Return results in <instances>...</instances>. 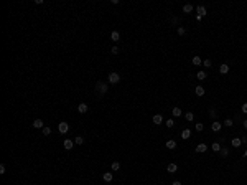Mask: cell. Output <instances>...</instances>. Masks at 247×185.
<instances>
[{
  "label": "cell",
  "instance_id": "f1b7e54d",
  "mask_svg": "<svg viewBox=\"0 0 247 185\" xmlns=\"http://www.w3.org/2000/svg\"><path fill=\"white\" fill-rule=\"evenodd\" d=\"M232 124H234V121H232V119H229V118H227V119H224V126H227V127H232Z\"/></svg>",
  "mask_w": 247,
  "mask_h": 185
},
{
  "label": "cell",
  "instance_id": "4dcf8cb0",
  "mask_svg": "<svg viewBox=\"0 0 247 185\" xmlns=\"http://www.w3.org/2000/svg\"><path fill=\"white\" fill-rule=\"evenodd\" d=\"M165 124H166V127H173V126H175V121H173V119H166Z\"/></svg>",
  "mask_w": 247,
  "mask_h": 185
},
{
  "label": "cell",
  "instance_id": "2e32d148",
  "mask_svg": "<svg viewBox=\"0 0 247 185\" xmlns=\"http://www.w3.org/2000/svg\"><path fill=\"white\" fill-rule=\"evenodd\" d=\"M221 147H222L221 142H213V144H211V149H213L214 152H221Z\"/></svg>",
  "mask_w": 247,
  "mask_h": 185
},
{
  "label": "cell",
  "instance_id": "7402d4cb",
  "mask_svg": "<svg viewBox=\"0 0 247 185\" xmlns=\"http://www.w3.org/2000/svg\"><path fill=\"white\" fill-rule=\"evenodd\" d=\"M110 169H112L114 172L120 170V162H117V160H115V162H112V164H110Z\"/></svg>",
  "mask_w": 247,
  "mask_h": 185
},
{
  "label": "cell",
  "instance_id": "5bb4252c",
  "mask_svg": "<svg viewBox=\"0 0 247 185\" xmlns=\"http://www.w3.org/2000/svg\"><path fill=\"white\" fill-rule=\"evenodd\" d=\"M211 129H213L214 132H219V131H221V122H219V121H214L213 124H211Z\"/></svg>",
  "mask_w": 247,
  "mask_h": 185
},
{
  "label": "cell",
  "instance_id": "ab89813d",
  "mask_svg": "<svg viewBox=\"0 0 247 185\" xmlns=\"http://www.w3.org/2000/svg\"><path fill=\"white\" fill-rule=\"evenodd\" d=\"M244 157H245V159H247V150H245V154H244Z\"/></svg>",
  "mask_w": 247,
  "mask_h": 185
},
{
  "label": "cell",
  "instance_id": "52a82bcc",
  "mask_svg": "<svg viewBox=\"0 0 247 185\" xmlns=\"http://www.w3.org/2000/svg\"><path fill=\"white\" fill-rule=\"evenodd\" d=\"M78 111H79V113H81V114H86V113H88V111H89V106H88V104H86V103H81V104H79V106H78Z\"/></svg>",
  "mask_w": 247,
  "mask_h": 185
},
{
  "label": "cell",
  "instance_id": "e0dca14e",
  "mask_svg": "<svg viewBox=\"0 0 247 185\" xmlns=\"http://www.w3.org/2000/svg\"><path fill=\"white\" fill-rule=\"evenodd\" d=\"M110 38H112V40H114V41L117 43V41L120 40V33H119V32H115V30H114V32L110 33Z\"/></svg>",
  "mask_w": 247,
  "mask_h": 185
},
{
  "label": "cell",
  "instance_id": "cb8c5ba5",
  "mask_svg": "<svg viewBox=\"0 0 247 185\" xmlns=\"http://www.w3.org/2000/svg\"><path fill=\"white\" fill-rule=\"evenodd\" d=\"M231 144H232L234 147H240V144H242V140H240L239 137H234V139H232V142H231Z\"/></svg>",
  "mask_w": 247,
  "mask_h": 185
},
{
  "label": "cell",
  "instance_id": "e575fe53",
  "mask_svg": "<svg viewBox=\"0 0 247 185\" xmlns=\"http://www.w3.org/2000/svg\"><path fill=\"white\" fill-rule=\"evenodd\" d=\"M5 170H7V169H5V165H3V164H0V175H3V174H5Z\"/></svg>",
  "mask_w": 247,
  "mask_h": 185
},
{
  "label": "cell",
  "instance_id": "8d00e7d4",
  "mask_svg": "<svg viewBox=\"0 0 247 185\" xmlns=\"http://www.w3.org/2000/svg\"><path fill=\"white\" fill-rule=\"evenodd\" d=\"M242 113H244V114H247V103H244V104H242Z\"/></svg>",
  "mask_w": 247,
  "mask_h": 185
},
{
  "label": "cell",
  "instance_id": "30bf717a",
  "mask_svg": "<svg viewBox=\"0 0 247 185\" xmlns=\"http://www.w3.org/2000/svg\"><path fill=\"white\" fill-rule=\"evenodd\" d=\"M194 94H196L198 98L204 96V88H203V86H196V88H194Z\"/></svg>",
  "mask_w": 247,
  "mask_h": 185
},
{
  "label": "cell",
  "instance_id": "f546056e",
  "mask_svg": "<svg viewBox=\"0 0 247 185\" xmlns=\"http://www.w3.org/2000/svg\"><path fill=\"white\" fill-rule=\"evenodd\" d=\"M227 154H229L227 147H221V155H222V157H227Z\"/></svg>",
  "mask_w": 247,
  "mask_h": 185
},
{
  "label": "cell",
  "instance_id": "d4e9b609",
  "mask_svg": "<svg viewBox=\"0 0 247 185\" xmlns=\"http://www.w3.org/2000/svg\"><path fill=\"white\" fill-rule=\"evenodd\" d=\"M196 78L199 79V81H204V79H206V73H204V71H198V75H196Z\"/></svg>",
  "mask_w": 247,
  "mask_h": 185
},
{
  "label": "cell",
  "instance_id": "74e56055",
  "mask_svg": "<svg viewBox=\"0 0 247 185\" xmlns=\"http://www.w3.org/2000/svg\"><path fill=\"white\" fill-rule=\"evenodd\" d=\"M171 185H181V182H180V180H175V182H173Z\"/></svg>",
  "mask_w": 247,
  "mask_h": 185
},
{
  "label": "cell",
  "instance_id": "7a4b0ae2",
  "mask_svg": "<svg viewBox=\"0 0 247 185\" xmlns=\"http://www.w3.org/2000/svg\"><path fill=\"white\" fill-rule=\"evenodd\" d=\"M119 81H120V75H119V73H115V71L109 73V83L110 84H117Z\"/></svg>",
  "mask_w": 247,
  "mask_h": 185
},
{
  "label": "cell",
  "instance_id": "d6986e66",
  "mask_svg": "<svg viewBox=\"0 0 247 185\" xmlns=\"http://www.w3.org/2000/svg\"><path fill=\"white\" fill-rule=\"evenodd\" d=\"M166 147H168L170 150H173V149H175V147H176V142H175V140H173V139L166 140Z\"/></svg>",
  "mask_w": 247,
  "mask_h": 185
},
{
  "label": "cell",
  "instance_id": "d590c367",
  "mask_svg": "<svg viewBox=\"0 0 247 185\" xmlns=\"http://www.w3.org/2000/svg\"><path fill=\"white\" fill-rule=\"evenodd\" d=\"M110 53H112V55H117V53H119V48H117V46H112V50H110Z\"/></svg>",
  "mask_w": 247,
  "mask_h": 185
},
{
  "label": "cell",
  "instance_id": "9c48e42d",
  "mask_svg": "<svg viewBox=\"0 0 247 185\" xmlns=\"http://www.w3.org/2000/svg\"><path fill=\"white\" fill-rule=\"evenodd\" d=\"M176 170H178L176 164H168V167H166V172H168V174H176Z\"/></svg>",
  "mask_w": 247,
  "mask_h": 185
},
{
  "label": "cell",
  "instance_id": "6da1fadb",
  "mask_svg": "<svg viewBox=\"0 0 247 185\" xmlns=\"http://www.w3.org/2000/svg\"><path fill=\"white\" fill-rule=\"evenodd\" d=\"M96 91H97V94H106L107 93V84L106 83H102V81H97L96 83Z\"/></svg>",
  "mask_w": 247,
  "mask_h": 185
},
{
  "label": "cell",
  "instance_id": "8fae6325",
  "mask_svg": "<svg viewBox=\"0 0 247 185\" xmlns=\"http://www.w3.org/2000/svg\"><path fill=\"white\" fill-rule=\"evenodd\" d=\"M196 12H198V15H199V17L208 15V12H206V7H204V5H199V7L196 8Z\"/></svg>",
  "mask_w": 247,
  "mask_h": 185
},
{
  "label": "cell",
  "instance_id": "4316f807",
  "mask_svg": "<svg viewBox=\"0 0 247 185\" xmlns=\"http://www.w3.org/2000/svg\"><path fill=\"white\" fill-rule=\"evenodd\" d=\"M194 129H196L198 132H201L203 129H204V126H203V122H196V126H194Z\"/></svg>",
  "mask_w": 247,
  "mask_h": 185
},
{
  "label": "cell",
  "instance_id": "277c9868",
  "mask_svg": "<svg viewBox=\"0 0 247 185\" xmlns=\"http://www.w3.org/2000/svg\"><path fill=\"white\" fill-rule=\"evenodd\" d=\"M74 145H76V144H74V140H71V139H66L64 142H63V147H64L66 150H71Z\"/></svg>",
  "mask_w": 247,
  "mask_h": 185
},
{
  "label": "cell",
  "instance_id": "836d02e7",
  "mask_svg": "<svg viewBox=\"0 0 247 185\" xmlns=\"http://www.w3.org/2000/svg\"><path fill=\"white\" fill-rule=\"evenodd\" d=\"M209 116H211L213 119H216V109H209Z\"/></svg>",
  "mask_w": 247,
  "mask_h": 185
},
{
  "label": "cell",
  "instance_id": "f35d334b",
  "mask_svg": "<svg viewBox=\"0 0 247 185\" xmlns=\"http://www.w3.org/2000/svg\"><path fill=\"white\" fill-rule=\"evenodd\" d=\"M242 126H244V127L247 129V119H244V122H242Z\"/></svg>",
  "mask_w": 247,
  "mask_h": 185
},
{
  "label": "cell",
  "instance_id": "83f0119b",
  "mask_svg": "<svg viewBox=\"0 0 247 185\" xmlns=\"http://www.w3.org/2000/svg\"><path fill=\"white\" fill-rule=\"evenodd\" d=\"M41 132H43V135H49V134H51V129H49V127H46V126H45V127L41 129Z\"/></svg>",
  "mask_w": 247,
  "mask_h": 185
},
{
  "label": "cell",
  "instance_id": "484cf974",
  "mask_svg": "<svg viewBox=\"0 0 247 185\" xmlns=\"http://www.w3.org/2000/svg\"><path fill=\"white\" fill-rule=\"evenodd\" d=\"M83 142H84V137H81V135H78V137L74 139V144H76V145H81Z\"/></svg>",
  "mask_w": 247,
  "mask_h": 185
},
{
  "label": "cell",
  "instance_id": "ffe728a7",
  "mask_svg": "<svg viewBox=\"0 0 247 185\" xmlns=\"http://www.w3.org/2000/svg\"><path fill=\"white\" fill-rule=\"evenodd\" d=\"M184 119H186L188 122H193V121H194V114L189 111V113H186V114H184Z\"/></svg>",
  "mask_w": 247,
  "mask_h": 185
},
{
  "label": "cell",
  "instance_id": "8992f818",
  "mask_svg": "<svg viewBox=\"0 0 247 185\" xmlns=\"http://www.w3.org/2000/svg\"><path fill=\"white\" fill-rule=\"evenodd\" d=\"M112 178H114L112 172H104V174H102V180L104 182H112Z\"/></svg>",
  "mask_w": 247,
  "mask_h": 185
},
{
  "label": "cell",
  "instance_id": "44dd1931",
  "mask_svg": "<svg viewBox=\"0 0 247 185\" xmlns=\"http://www.w3.org/2000/svg\"><path fill=\"white\" fill-rule=\"evenodd\" d=\"M189 135H191V131H189V129H184V131L181 132V139L186 140V139H189Z\"/></svg>",
  "mask_w": 247,
  "mask_h": 185
},
{
  "label": "cell",
  "instance_id": "603a6c76",
  "mask_svg": "<svg viewBox=\"0 0 247 185\" xmlns=\"http://www.w3.org/2000/svg\"><path fill=\"white\" fill-rule=\"evenodd\" d=\"M171 114L175 116V118H180V116H181V109H180V108H173V111H171Z\"/></svg>",
  "mask_w": 247,
  "mask_h": 185
},
{
  "label": "cell",
  "instance_id": "ac0fdd59",
  "mask_svg": "<svg viewBox=\"0 0 247 185\" xmlns=\"http://www.w3.org/2000/svg\"><path fill=\"white\" fill-rule=\"evenodd\" d=\"M191 63H193L194 66H199V65H203V60H201L199 56H193V60H191Z\"/></svg>",
  "mask_w": 247,
  "mask_h": 185
},
{
  "label": "cell",
  "instance_id": "5b68a950",
  "mask_svg": "<svg viewBox=\"0 0 247 185\" xmlns=\"http://www.w3.org/2000/svg\"><path fill=\"white\" fill-rule=\"evenodd\" d=\"M194 150H196L198 154H203V152H206V150H208V145H206L204 142H201V144H198V145H196V149H194Z\"/></svg>",
  "mask_w": 247,
  "mask_h": 185
},
{
  "label": "cell",
  "instance_id": "7c38bea8",
  "mask_svg": "<svg viewBox=\"0 0 247 185\" xmlns=\"http://www.w3.org/2000/svg\"><path fill=\"white\" fill-rule=\"evenodd\" d=\"M162 122H163V116L162 114H155L153 116V124L158 126V124H162Z\"/></svg>",
  "mask_w": 247,
  "mask_h": 185
},
{
  "label": "cell",
  "instance_id": "d6a6232c",
  "mask_svg": "<svg viewBox=\"0 0 247 185\" xmlns=\"http://www.w3.org/2000/svg\"><path fill=\"white\" fill-rule=\"evenodd\" d=\"M203 66H206V68H211V60H204V61H203Z\"/></svg>",
  "mask_w": 247,
  "mask_h": 185
},
{
  "label": "cell",
  "instance_id": "1f68e13d",
  "mask_svg": "<svg viewBox=\"0 0 247 185\" xmlns=\"http://www.w3.org/2000/svg\"><path fill=\"white\" fill-rule=\"evenodd\" d=\"M176 32H178V35H180V36H183L184 33H186V30H184L183 27H178V30H176Z\"/></svg>",
  "mask_w": 247,
  "mask_h": 185
},
{
  "label": "cell",
  "instance_id": "ba28073f",
  "mask_svg": "<svg viewBox=\"0 0 247 185\" xmlns=\"http://www.w3.org/2000/svg\"><path fill=\"white\" fill-rule=\"evenodd\" d=\"M33 127H35V129H43V127H45V122H43V119H35V121H33Z\"/></svg>",
  "mask_w": 247,
  "mask_h": 185
},
{
  "label": "cell",
  "instance_id": "4fadbf2b",
  "mask_svg": "<svg viewBox=\"0 0 247 185\" xmlns=\"http://www.w3.org/2000/svg\"><path fill=\"white\" fill-rule=\"evenodd\" d=\"M219 73H221V75H227V73H229V65H226V63L221 65L219 66Z\"/></svg>",
  "mask_w": 247,
  "mask_h": 185
},
{
  "label": "cell",
  "instance_id": "3957f363",
  "mask_svg": "<svg viewBox=\"0 0 247 185\" xmlns=\"http://www.w3.org/2000/svg\"><path fill=\"white\" fill-rule=\"evenodd\" d=\"M58 131L61 132V134H68V131H69V124L68 122H59V126H58Z\"/></svg>",
  "mask_w": 247,
  "mask_h": 185
},
{
  "label": "cell",
  "instance_id": "9a60e30c",
  "mask_svg": "<svg viewBox=\"0 0 247 185\" xmlns=\"http://www.w3.org/2000/svg\"><path fill=\"white\" fill-rule=\"evenodd\" d=\"M193 12V5L191 3H184L183 5V13H191Z\"/></svg>",
  "mask_w": 247,
  "mask_h": 185
}]
</instances>
